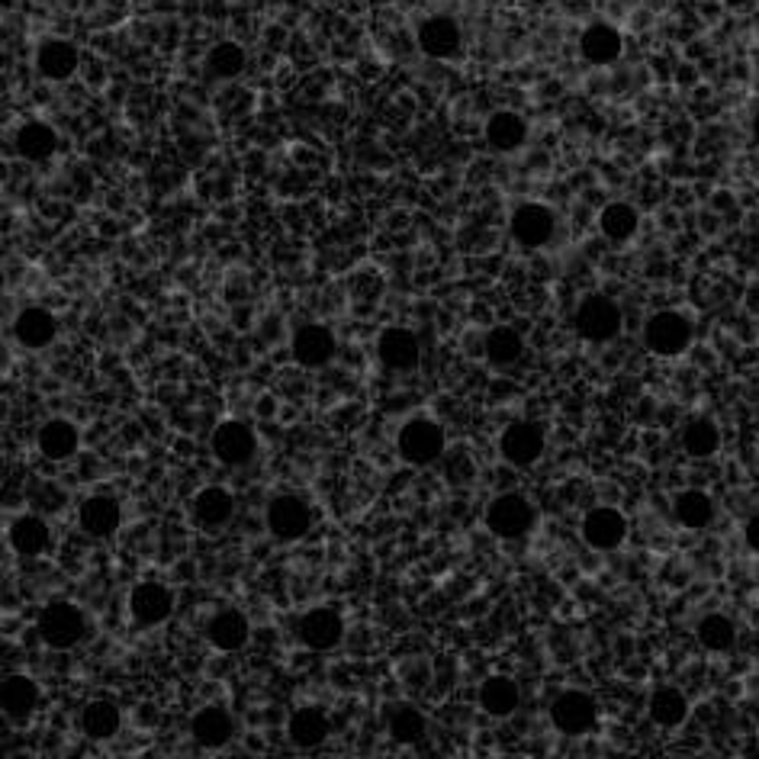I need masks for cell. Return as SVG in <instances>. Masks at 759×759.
Returning a JSON list of instances; mask_svg holds the SVG:
<instances>
[{
  "mask_svg": "<svg viewBox=\"0 0 759 759\" xmlns=\"http://www.w3.org/2000/svg\"><path fill=\"white\" fill-rule=\"evenodd\" d=\"M174 612V592L161 582H139L129 592V615L143 627H155Z\"/></svg>",
  "mask_w": 759,
  "mask_h": 759,
  "instance_id": "cell-13",
  "label": "cell"
},
{
  "mask_svg": "<svg viewBox=\"0 0 759 759\" xmlns=\"http://www.w3.org/2000/svg\"><path fill=\"white\" fill-rule=\"evenodd\" d=\"M258 451V438L245 422H223L213 431V454L226 467H245Z\"/></svg>",
  "mask_w": 759,
  "mask_h": 759,
  "instance_id": "cell-12",
  "label": "cell"
},
{
  "mask_svg": "<svg viewBox=\"0 0 759 759\" xmlns=\"http://www.w3.org/2000/svg\"><path fill=\"white\" fill-rule=\"evenodd\" d=\"M313 524V512L299 496H277L268 506V528L277 541H299L303 534H309Z\"/></svg>",
  "mask_w": 759,
  "mask_h": 759,
  "instance_id": "cell-11",
  "label": "cell"
},
{
  "mask_svg": "<svg viewBox=\"0 0 759 759\" xmlns=\"http://www.w3.org/2000/svg\"><path fill=\"white\" fill-rule=\"evenodd\" d=\"M637 226H641V216L631 203H609L602 213H599V229L602 236L615 245H624L631 238L637 236Z\"/></svg>",
  "mask_w": 759,
  "mask_h": 759,
  "instance_id": "cell-34",
  "label": "cell"
},
{
  "mask_svg": "<svg viewBox=\"0 0 759 759\" xmlns=\"http://www.w3.org/2000/svg\"><path fill=\"white\" fill-rule=\"evenodd\" d=\"M627 537V522L618 509H592L586 519H582V541L592 547V551H618Z\"/></svg>",
  "mask_w": 759,
  "mask_h": 759,
  "instance_id": "cell-15",
  "label": "cell"
},
{
  "mask_svg": "<svg viewBox=\"0 0 759 759\" xmlns=\"http://www.w3.org/2000/svg\"><path fill=\"white\" fill-rule=\"evenodd\" d=\"M576 332L582 341H592V344H605L612 341L621 332V309H618L615 299L602 296V293H592L579 303L576 309Z\"/></svg>",
  "mask_w": 759,
  "mask_h": 759,
  "instance_id": "cell-4",
  "label": "cell"
},
{
  "mask_svg": "<svg viewBox=\"0 0 759 759\" xmlns=\"http://www.w3.org/2000/svg\"><path fill=\"white\" fill-rule=\"evenodd\" d=\"M55 332H58V322L48 309H39V306H30L16 316L13 322V335L23 348L30 351H39V348H48L55 341Z\"/></svg>",
  "mask_w": 759,
  "mask_h": 759,
  "instance_id": "cell-22",
  "label": "cell"
},
{
  "mask_svg": "<svg viewBox=\"0 0 759 759\" xmlns=\"http://www.w3.org/2000/svg\"><path fill=\"white\" fill-rule=\"evenodd\" d=\"M190 734H193V740H196L200 747H206V750H219V747H226V744L233 740V734H236V721H233V714L226 712V709H219V705H206V709H200V712L193 714Z\"/></svg>",
  "mask_w": 759,
  "mask_h": 759,
  "instance_id": "cell-17",
  "label": "cell"
},
{
  "mask_svg": "<svg viewBox=\"0 0 759 759\" xmlns=\"http://www.w3.org/2000/svg\"><path fill=\"white\" fill-rule=\"evenodd\" d=\"M286 734H290V744H293V747H299V750H313V747H319V744H326V740H329L332 724H329V714L322 712V709L306 705V709H299V712L290 714Z\"/></svg>",
  "mask_w": 759,
  "mask_h": 759,
  "instance_id": "cell-19",
  "label": "cell"
},
{
  "mask_svg": "<svg viewBox=\"0 0 759 759\" xmlns=\"http://www.w3.org/2000/svg\"><path fill=\"white\" fill-rule=\"evenodd\" d=\"M335 358V335L319 326V322H309L303 329H296L293 335V361L306 371H319L326 367Z\"/></svg>",
  "mask_w": 759,
  "mask_h": 759,
  "instance_id": "cell-14",
  "label": "cell"
},
{
  "mask_svg": "<svg viewBox=\"0 0 759 759\" xmlns=\"http://www.w3.org/2000/svg\"><path fill=\"white\" fill-rule=\"evenodd\" d=\"M120 727H123V714H120V709L113 702L100 699V702L84 705V712H81V730L91 740H110V737L120 734Z\"/></svg>",
  "mask_w": 759,
  "mask_h": 759,
  "instance_id": "cell-35",
  "label": "cell"
},
{
  "mask_svg": "<svg viewBox=\"0 0 759 759\" xmlns=\"http://www.w3.org/2000/svg\"><path fill=\"white\" fill-rule=\"evenodd\" d=\"M544 444H547V434H544V428L537 426V422H512V426L502 431V438H499V451H502V457L512 464V467H531V464H537L541 461V454H544Z\"/></svg>",
  "mask_w": 759,
  "mask_h": 759,
  "instance_id": "cell-7",
  "label": "cell"
},
{
  "mask_svg": "<svg viewBox=\"0 0 759 759\" xmlns=\"http://www.w3.org/2000/svg\"><path fill=\"white\" fill-rule=\"evenodd\" d=\"M428 730V721L426 714L419 712L416 705H396L393 712H389V737L396 740V744H419L422 737H426Z\"/></svg>",
  "mask_w": 759,
  "mask_h": 759,
  "instance_id": "cell-37",
  "label": "cell"
},
{
  "mask_svg": "<svg viewBox=\"0 0 759 759\" xmlns=\"http://www.w3.org/2000/svg\"><path fill=\"white\" fill-rule=\"evenodd\" d=\"M81 444V431L75 422L68 419H48L46 426L39 428V451L48 461H68L78 454Z\"/></svg>",
  "mask_w": 759,
  "mask_h": 759,
  "instance_id": "cell-25",
  "label": "cell"
},
{
  "mask_svg": "<svg viewBox=\"0 0 759 759\" xmlns=\"http://www.w3.org/2000/svg\"><path fill=\"white\" fill-rule=\"evenodd\" d=\"M296 634H299V641L309 647V650H332V647H338L341 644V637H344V621H341V615L335 612V609H309V612H303V618H299V624H296Z\"/></svg>",
  "mask_w": 759,
  "mask_h": 759,
  "instance_id": "cell-10",
  "label": "cell"
},
{
  "mask_svg": "<svg viewBox=\"0 0 759 759\" xmlns=\"http://www.w3.org/2000/svg\"><path fill=\"white\" fill-rule=\"evenodd\" d=\"M13 148L26 161H46V158L55 155V148H58V136H55V129L46 126V123H23L16 129Z\"/></svg>",
  "mask_w": 759,
  "mask_h": 759,
  "instance_id": "cell-30",
  "label": "cell"
},
{
  "mask_svg": "<svg viewBox=\"0 0 759 759\" xmlns=\"http://www.w3.org/2000/svg\"><path fill=\"white\" fill-rule=\"evenodd\" d=\"M682 448L692 457H712L721 448V431L712 419H692L689 426L682 428Z\"/></svg>",
  "mask_w": 759,
  "mask_h": 759,
  "instance_id": "cell-39",
  "label": "cell"
},
{
  "mask_svg": "<svg viewBox=\"0 0 759 759\" xmlns=\"http://www.w3.org/2000/svg\"><path fill=\"white\" fill-rule=\"evenodd\" d=\"M78 61H81V55L68 39H46L36 48V71L46 81H68L78 71Z\"/></svg>",
  "mask_w": 759,
  "mask_h": 759,
  "instance_id": "cell-21",
  "label": "cell"
},
{
  "mask_svg": "<svg viewBox=\"0 0 759 759\" xmlns=\"http://www.w3.org/2000/svg\"><path fill=\"white\" fill-rule=\"evenodd\" d=\"M0 705H3V714H10V717H26V714L39 705V686L30 676L13 672V676L3 679Z\"/></svg>",
  "mask_w": 759,
  "mask_h": 759,
  "instance_id": "cell-32",
  "label": "cell"
},
{
  "mask_svg": "<svg viewBox=\"0 0 759 759\" xmlns=\"http://www.w3.org/2000/svg\"><path fill=\"white\" fill-rule=\"evenodd\" d=\"M519 702H522L519 682L509 679V676H489V679L479 686V705H483V712L492 714V717H509V714H516Z\"/></svg>",
  "mask_w": 759,
  "mask_h": 759,
  "instance_id": "cell-26",
  "label": "cell"
},
{
  "mask_svg": "<svg viewBox=\"0 0 759 759\" xmlns=\"http://www.w3.org/2000/svg\"><path fill=\"white\" fill-rule=\"evenodd\" d=\"M672 512H676V522L689 531H705L709 524L714 522V499L702 489H686L676 496L672 502Z\"/></svg>",
  "mask_w": 759,
  "mask_h": 759,
  "instance_id": "cell-29",
  "label": "cell"
},
{
  "mask_svg": "<svg viewBox=\"0 0 759 759\" xmlns=\"http://www.w3.org/2000/svg\"><path fill=\"white\" fill-rule=\"evenodd\" d=\"M377 354L380 364H383L386 371H393V374H409V371L419 367L422 344H419L416 332L396 329V326H393V329H383V335H380Z\"/></svg>",
  "mask_w": 759,
  "mask_h": 759,
  "instance_id": "cell-9",
  "label": "cell"
},
{
  "mask_svg": "<svg viewBox=\"0 0 759 759\" xmlns=\"http://www.w3.org/2000/svg\"><path fill=\"white\" fill-rule=\"evenodd\" d=\"M754 136H757V143H759V113H757V120H754Z\"/></svg>",
  "mask_w": 759,
  "mask_h": 759,
  "instance_id": "cell-41",
  "label": "cell"
},
{
  "mask_svg": "<svg viewBox=\"0 0 759 759\" xmlns=\"http://www.w3.org/2000/svg\"><path fill=\"white\" fill-rule=\"evenodd\" d=\"M236 516V499L223 489V486H206L196 492L193 499V522L206 531H216V528H226Z\"/></svg>",
  "mask_w": 759,
  "mask_h": 759,
  "instance_id": "cell-18",
  "label": "cell"
},
{
  "mask_svg": "<svg viewBox=\"0 0 759 759\" xmlns=\"http://www.w3.org/2000/svg\"><path fill=\"white\" fill-rule=\"evenodd\" d=\"M78 522L84 528V534H91V537H110V534H116L120 524H123V509H120V502L110 499V496H91V499L81 502Z\"/></svg>",
  "mask_w": 759,
  "mask_h": 759,
  "instance_id": "cell-20",
  "label": "cell"
},
{
  "mask_svg": "<svg viewBox=\"0 0 759 759\" xmlns=\"http://www.w3.org/2000/svg\"><path fill=\"white\" fill-rule=\"evenodd\" d=\"M509 229H512V238L522 245V248H541L547 245L554 233H557V216L541 206V203H522L512 219H509Z\"/></svg>",
  "mask_w": 759,
  "mask_h": 759,
  "instance_id": "cell-8",
  "label": "cell"
},
{
  "mask_svg": "<svg viewBox=\"0 0 759 759\" xmlns=\"http://www.w3.org/2000/svg\"><path fill=\"white\" fill-rule=\"evenodd\" d=\"M579 52L589 65H612L621 55V33L609 23H596L582 33Z\"/></svg>",
  "mask_w": 759,
  "mask_h": 759,
  "instance_id": "cell-28",
  "label": "cell"
},
{
  "mask_svg": "<svg viewBox=\"0 0 759 759\" xmlns=\"http://www.w3.org/2000/svg\"><path fill=\"white\" fill-rule=\"evenodd\" d=\"M744 541H747V547H750L754 554H759V512L750 522L744 524Z\"/></svg>",
  "mask_w": 759,
  "mask_h": 759,
  "instance_id": "cell-40",
  "label": "cell"
},
{
  "mask_svg": "<svg viewBox=\"0 0 759 759\" xmlns=\"http://www.w3.org/2000/svg\"><path fill=\"white\" fill-rule=\"evenodd\" d=\"M686 717H689V699H686L679 689L664 686V689H657V692L650 695V721H654L657 727L672 730V727L686 724Z\"/></svg>",
  "mask_w": 759,
  "mask_h": 759,
  "instance_id": "cell-33",
  "label": "cell"
},
{
  "mask_svg": "<svg viewBox=\"0 0 759 759\" xmlns=\"http://www.w3.org/2000/svg\"><path fill=\"white\" fill-rule=\"evenodd\" d=\"M644 344L657 358H679L692 344V322L682 313L664 309V313H657V316L647 319V326H644Z\"/></svg>",
  "mask_w": 759,
  "mask_h": 759,
  "instance_id": "cell-2",
  "label": "cell"
},
{
  "mask_svg": "<svg viewBox=\"0 0 759 759\" xmlns=\"http://www.w3.org/2000/svg\"><path fill=\"white\" fill-rule=\"evenodd\" d=\"M596 717H599V709H596L592 695L576 692V689L557 695L554 705H551V721H554V727H557L560 734H567V737H582V734H589V730L596 727Z\"/></svg>",
  "mask_w": 759,
  "mask_h": 759,
  "instance_id": "cell-6",
  "label": "cell"
},
{
  "mask_svg": "<svg viewBox=\"0 0 759 759\" xmlns=\"http://www.w3.org/2000/svg\"><path fill=\"white\" fill-rule=\"evenodd\" d=\"M206 637H209V644L219 650V654H236V650H241L245 644H248V637H251V621L241 615V612H219V615L209 621V627H206Z\"/></svg>",
  "mask_w": 759,
  "mask_h": 759,
  "instance_id": "cell-24",
  "label": "cell"
},
{
  "mask_svg": "<svg viewBox=\"0 0 759 759\" xmlns=\"http://www.w3.org/2000/svg\"><path fill=\"white\" fill-rule=\"evenodd\" d=\"M245 61H248V55L238 43H219V46L209 48V55H206V71L213 78H219V81H233L245 71Z\"/></svg>",
  "mask_w": 759,
  "mask_h": 759,
  "instance_id": "cell-38",
  "label": "cell"
},
{
  "mask_svg": "<svg viewBox=\"0 0 759 759\" xmlns=\"http://www.w3.org/2000/svg\"><path fill=\"white\" fill-rule=\"evenodd\" d=\"M461 26L451 16H428L419 26V48L428 58H454L461 52Z\"/></svg>",
  "mask_w": 759,
  "mask_h": 759,
  "instance_id": "cell-16",
  "label": "cell"
},
{
  "mask_svg": "<svg viewBox=\"0 0 759 759\" xmlns=\"http://www.w3.org/2000/svg\"><path fill=\"white\" fill-rule=\"evenodd\" d=\"M444 428L431 419H409L406 426L399 428V438H396V448H399V457L412 467H428L434 464L441 454H444Z\"/></svg>",
  "mask_w": 759,
  "mask_h": 759,
  "instance_id": "cell-1",
  "label": "cell"
},
{
  "mask_svg": "<svg viewBox=\"0 0 759 759\" xmlns=\"http://www.w3.org/2000/svg\"><path fill=\"white\" fill-rule=\"evenodd\" d=\"M486 143L489 148L509 155V151H519L524 143H528V123L524 116L512 113V110H499L486 120Z\"/></svg>",
  "mask_w": 759,
  "mask_h": 759,
  "instance_id": "cell-23",
  "label": "cell"
},
{
  "mask_svg": "<svg viewBox=\"0 0 759 759\" xmlns=\"http://www.w3.org/2000/svg\"><path fill=\"white\" fill-rule=\"evenodd\" d=\"M699 644L705 647V650H712V654H727L734 644H737V627H734V621L727 615H705L702 621H699Z\"/></svg>",
  "mask_w": 759,
  "mask_h": 759,
  "instance_id": "cell-36",
  "label": "cell"
},
{
  "mask_svg": "<svg viewBox=\"0 0 759 759\" xmlns=\"http://www.w3.org/2000/svg\"><path fill=\"white\" fill-rule=\"evenodd\" d=\"M48 524L39 519V516H20L10 524V547L20 554V557H39L48 551Z\"/></svg>",
  "mask_w": 759,
  "mask_h": 759,
  "instance_id": "cell-27",
  "label": "cell"
},
{
  "mask_svg": "<svg viewBox=\"0 0 759 759\" xmlns=\"http://www.w3.org/2000/svg\"><path fill=\"white\" fill-rule=\"evenodd\" d=\"M486 528L502 541H519L534 528V506L522 492H502L486 509Z\"/></svg>",
  "mask_w": 759,
  "mask_h": 759,
  "instance_id": "cell-3",
  "label": "cell"
},
{
  "mask_svg": "<svg viewBox=\"0 0 759 759\" xmlns=\"http://www.w3.org/2000/svg\"><path fill=\"white\" fill-rule=\"evenodd\" d=\"M522 335L516 332V329H509V326H496V329H489L486 338H483V354H486V361L492 367H512L522 358Z\"/></svg>",
  "mask_w": 759,
  "mask_h": 759,
  "instance_id": "cell-31",
  "label": "cell"
},
{
  "mask_svg": "<svg viewBox=\"0 0 759 759\" xmlns=\"http://www.w3.org/2000/svg\"><path fill=\"white\" fill-rule=\"evenodd\" d=\"M39 637L52 650H71L84 637V612L71 602H52L39 615Z\"/></svg>",
  "mask_w": 759,
  "mask_h": 759,
  "instance_id": "cell-5",
  "label": "cell"
}]
</instances>
